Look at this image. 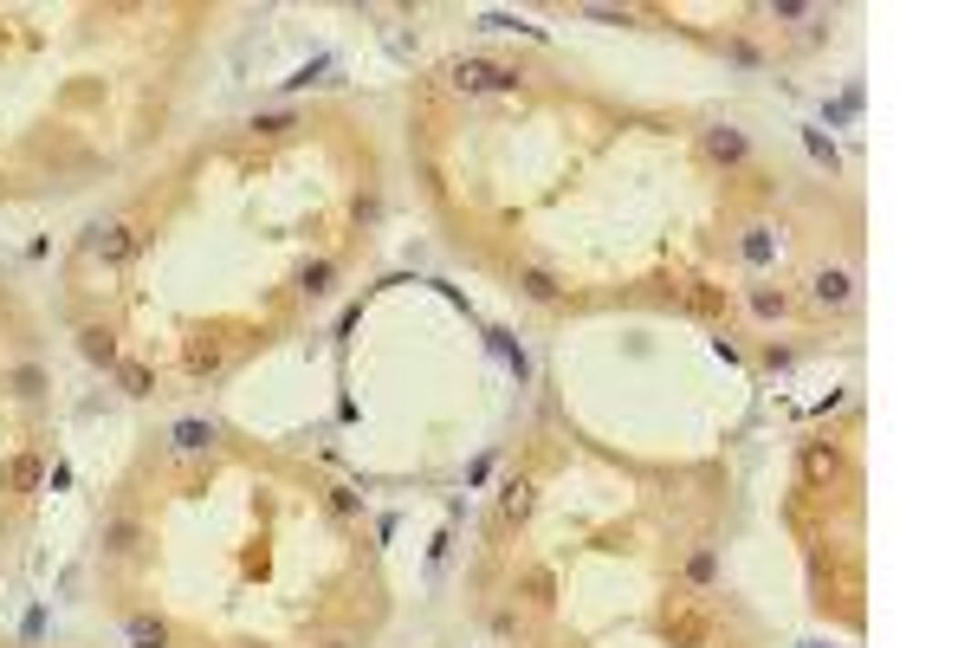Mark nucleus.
<instances>
[{"label": "nucleus", "instance_id": "nucleus-16", "mask_svg": "<svg viewBox=\"0 0 971 648\" xmlns=\"http://www.w3.org/2000/svg\"><path fill=\"white\" fill-rule=\"evenodd\" d=\"M765 234H771V228H752V240H744V260H758V266L771 260V240H765Z\"/></svg>", "mask_w": 971, "mask_h": 648}, {"label": "nucleus", "instance_id": "nucleus-2", "mask_svg": "<svg viewBox=\"0 0 971 648\" xmlns=\"http://www.w3.org/2000/svg\"><path fill=\"white\" fill-rule=\"evenodd\" d=\"M809 299L823 305V312H849V305H855V272H849V266H823V272L809 279Z\"/></svg>", "mask_w": 971, "mask_h": 648}, {"label": "nucleus", "instance_id": "nucleus-8", "mask_svg": "<svg viewBox=\"0 0 971 648\" xmlns=\"http://www.w3.org/2000/svg\"><path fill=\"white\" fill-rule=\"evenodd\" d=\"M169 448H175V454H207V448H214V428H207V421H182Z\"/></svg>", "mask_w": 971, "mask_h": 648}, {"label": "nucleus", "instance_id": "nucleus-17", "mask_svg": "<svg viewBox=\"0 0 971 648\" xmlns=\"http://www.w3.org/2000/svg\"><path fill=\"white\" fill-rule=\"evenodd\" d=\"M291 123H298V117H291V111H272V117H259V123H253V130H266V136H285V130H291Z\"/></svg>", "mask_w": 971, "mask_h": 648}, {"label": "nucleus", "instance_id": "nucleus-14", "mask_svg": "<svg viewBox=\"0 0 971 648\" xmlns=\"http://www.w3.org/2000/svg\"><path fill=\"white\" fill-rule=\"evenodd\" d=\"M674 642H681V648H700V642H706V616H681V622H674Z\"/></svg>", "mask_w": 971, "mask_h": 648}, {"label": "nucleus", "instance_id": "nucleus-19", "mask_svg": "<svg viewBox=\"0 0 971 648\" xmlns=\"http://www.w3.org/2000/svg\"><path fill=\"white\" fill-rule=\"evenodd\" d=\"M7 473H14V486H33V480H39V461H14Z\"/></svg>", "mask_w": 971, "mask_h": 648}, {"label": "nucleus", "instance_id": "nucleus-11", "mask_svg": "<svg viewBox=\"0 0 971 648\" xmlns=\"http://www.w3.org/2000/svg\"><path fill=\"white\" fill-rule=\"evenodd\" d=\"M499 506H505V519H525V513H532V486H525V480H512Z\"/></svg>", "mask_w": 971, "mask_h": 648}, {"label": "nucleus", "instance_id": "nucleus-9", "mask_svg": "<svg viewBox=\"0 0 971 648\" xmlns=\"http://www.w3.org/2000/svg\"><path fill=\"white\" fill-rule=\"evenodd\" d=\"M130 642L136 648H169V622L163 616H130Z\"/></svg>", "mask_w": 971, "mask_h": 648}, {"label": "nucleus", "instance_id": "nucleus-12", "mask_svg": "<svg viewBox=\"0 0 971 648\" xmlns=\"http://www.w3.org/2000/svg\"><path fill=\"white\" fill-rule=\"evenodd\" d=\"M752 312H758V318H784V312H790V299H784V292H765V285H758V292H752Z\"/></svg>", "mask_w": 971, "mask_h": 648}, {"label": "nucleus", "instance_id": "nucleus-1", "mask_svg": "<svg viewBox=\"0 0 971 648\" xmlns=\"http://www.w3.org/2000/svg\"><path fill=\"white\" fill-rule=\"evenodd\" d=\"M460 91H512L518 71L512 65H492V58H454V71H447Z\"/></svg>", "mask_w": 971, "mask_h": 648}, {"label": "nucleus", "instance_id": "nucleus-4", "mask_svg": "<svg viewBox=\"0 0 971 648\" xmlns=\"http://www.w3.org/2000/svg\"><path fill=\"white\" fill-rule=\"evenodd\" d=\"M518 292H525L532 305H557L564 299V279L551 266H518Z\"/></svg>", "mask_w": 971, "mask_h": 648}, {"label": "nucleus", "instance_id": "nucleus-6", "mask_svg": "<svg viewBox=\"0 0 971 648\" xmlns=\"http://www.w3.org/2000/svg\"><path fill=\"white\" fill-rule=\"evenodd\" d=\"M79 350L91 356V364H104V370H117V364H123V356H117V337H111L104 324H85V331H79Z\"/></svg>", "mask_w": 971, "mask_h": 648}, {"label": "nucleus", "instance_id": "nucleus-13", "mask_svg": "<svg viewBox=\"0 0 971 648\" xmlns=\"http://www.w3.org/2000/svg\"><path fill=\"white\" fill-rule=\"evenodd\" d=\"M117 383H123L130 396H149V383H156V377H149L142 364H117Z\"/></svg>", "mask_w": 971, "mask_h": 648}, {"label": "nucleus", "instance_id": "nucleus-18", "mask_svg": "<svg viewBox=\"0 0 971 648\" xmlns=\"http://www.w3.org/2000/svg\"><path fill=\"white\" fill-rule=\"evenodd\" d=\"M305 292H331V266H305Z\"/></svg>", "mask_w": 971, "mask_h": 648}, {"label": "nucleus", "instance_id": "nucleus-10", "mask_svg": "<svg viewBox=\"0 0 971 648\" xmlns=\"http://www.w3.org/2000/svg\"><path fill=\"white\" fill-rule=\"evenodd\" d=\"M136 538H142L136 519H111V526H104V545H111V551H136Z\"/></svg>", "mask_w": 971, "mask_h": 648}, {"label": "nucleus", "instance_id": "nucleus-7", "mask_svg": "<svg viewBox=\"0 0 971 648\" xmlns=\"http://www.w3.org/2000/svg\"><path fill=\"white\" fill-rule=\"evenodd\" d=\"M797 467H803V480H823V473H836V448L829 441H803Z\"/></svg>", "mask_w": 971, "mask_h": 648}, {"label": "nucleus", "instance_id": "nucleus-3", "mask_svg": "<svg viewBox=\"0 0 971 648\" xmlns=\"http://www.w3.org/2000/svg\"><path fill=\"white\" fill-rule=\"evenodd\" d=\"M136 247H142V234H136L130 221H111V228H91V253H98V260H111V266H117V260H130Z\"/></svg>", "mask_w": 971, "mask_h": 648}, {"label": "nucleus", "instance_id": "nucleus-5", "mask_svg": "<svg viewBox=\"0 0 971 648\" xmlns=\"http://www.w3.org/2000/svg\"><path fill=\"white\" fill-rule=\"evenodd\" d=\"M744 150H752V143H744V130H732V123L706 130V156H712V163H744Z\"/></svg>", "mask_w": 971, "mask_h": 648}, {"label": "nucleus", "instance_id": "nucleus-15", "mask_svg": "<svg viewBox=\"0 0 971 648\" xmlns=\"http://www.w3.org/2000/svg\"><path fill=\"white\" fill-rule=\"evenodd\" d=\"M687 578H693V584H712V578H719V558H712V545H706V551H693Z\"/></svg>", "mask_w": 971, "mask_h": 648}]
</instances>
